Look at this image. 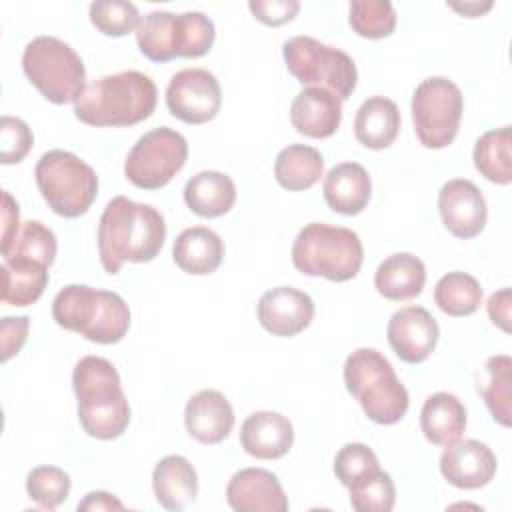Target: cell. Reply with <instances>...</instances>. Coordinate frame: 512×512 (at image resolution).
Instances as JSON below:
<instances>
[{
  "label": "cell",
  "instance_id": "cell-6",
  "mask_svg": "<svg viewBox=\"0 0 512 512\" xmlns=\"http://www.w3.org/2000/svg\"><path fill=\"white\" fill-rule=\"evenodd\" d=\"M362 260L360 236L344 226L310 222L298 232L292 246V264L298 272L330 282L352 280L360 272Z\"/></svg>",
  "mask_w": 512,
  "mask_h": 512
},
{
  "label": "cell",
  "instance_id": "cell-19",
  "mask_svg": "<svg viewBox=\"0 0 512 512\" xmlns=\"http://www.w3.org/2000/svg\"><path fill=\"white\" fill-rule=\"evenodd\" d=\"M342 120V100L326 88L308 86L296 94L290 106V122L308 138H330Z\"/></svg>",
  "mask_w": 512,
  "mask_h": 512
},
{
  "label": "cell",
  "instance_id": "cell-22",
  "mask_svg": "<svg viewBox=\"0 0 512 512\" xmlns=\"http://www.w3.org/2000/svg\"><path fill=\"white\" fill-rule=\"evenodd\" d=\"M372 182L366 168L358 162H342L328 170L322 194L326 204L344 216L360 214L370 200Z\"/></svg>",
  "mask_w": 512,
  "mask_h": 512
},
{
  "label": "cell",
  "instance_id": "cell-33",
  "mask_svg": "<svg viewBox=\"0 0 512 512\" xmlns=\"http://www.w3.org/2000/svg\"><path fill=\"white\" fill-rule=\"evenodd\" d=\"M434 302L448 316H470L482 304V286L466 272H448L434 286Z\"/></svg>",
  "mask_w": 512,
  "mask_h": 512
},
{
  "label": "cell",
  "instance_id": "cell-40",
  "mask_svg": "<svg viewBox=\"0 0 512 512\" xmlns=\"http://www.w3.org/2000/svg\"><path fill=\"white\" fill-rule=\"evenodd\" d=\"M34 144L28 124L14 116H2L0 120V162L16 164L26 158Z\"/></svg>",
  "mask_w": 512,
  "mask_h": 512
},
{
  "label": "cell",
  "instance_id": "cell-13",
  "mask_svg": "<svg viewBox=\"0 0 512 512\" xmlns=\"http://www.w3.org/2000/svg\"><path fill=\"white\" fill-rule=\"evenodd\" d=\"M166 106L174 118L186 124H204L220 112V84L204 68H184L168 82Z\"/></svg>",
  "mask_w": 512,
  "mask_h": 512
},
{
  "label": "cell",
  "instance_id": "cell-24",
  "mask_svg": "<svg viewBox=\"0 0 512 512\" xmlns=\"http://www.w3.org/2000/svg\"><path fill=\"white\" fill-rule=\"evenodd\" d=\"M152 488L160 506L166 510H182L198 496V474L184 456L170 454L156 464Z\"/></svg>",
  "mask_w": 512,
  "mask_h": 512
},
{
  "label": "cell",
  "instance_id": "cell-3",
  "mask_svg": "<svg viewBox=\"0 0 512 512\" xmlns=\"http://www.w3.org/2000/svg\"><path fill=\"white\" fill-rule=\"evenodd\" d=\"M82 430L98 440H114L130 422V406L114 364L102 356H84L72 372Z\"/></svg>",
  "mask_w": 512,
  "mask_h": 512
},
{
  "label": "cell",
  "instance_id": "cell-46",
  "mask_svg": "<svg viewBox=\"0 0 512 512\" xmlns=\"http://www.w3.org/2000/svg\"><path fill=\"white\" fill-rule=\"evenodd\" d=\"M448 6H450L452 10H456V12L464 14L466 18H476V16L484 14L486 10H490V8H492V2H484V4H480V2H464V4L450 2Z\"/></svg>",
  "mask_w": 512,
  "mask_h": 512
},
{
  "label": "cell",
  "instance_id": "cell-18",
  "mask_svg": "<svg viewBox=\"0 0 512 512\" xmlns=\"http://www.w3.org/2000/svg\"><path fill=\"white\" fill-rule=\"evenodd\" d=\"M228 506L236 512H286L288 498L276 474L264 468H244L226 486Z\"/></svg>",
  "mask_w": 512,
  "mask_h": 512
},
{
  "label": "cell",
  "instance_id": "cell-23",
  "mask_svg": "<svg viewBox=\"0 0 512 512\" xmlns=\"http://www.w3.org/2000/svg\"><path fill=\"white\" fill-rule=\"evenodd\" d=\"M172 258L186 274H212L222 264L224 242L214 230L206 226H192L182 230L174 240Z\"/></svg>",
  "mask_w": 512,
  "mask_h": 512
},
{
  "label": "cell",
  "instance_id": "cell-12",
  "mask_svg": "<svg viewBox=\"0 0 512 512\" xmlns=\"http://www.w3.org/2000/svg\"><path fill=\"white\" fill-rule=\"evenodd\" d=\"M186 158L188 142L180 132L168 126L152 128L128 152L124 174L136 188L158 190L184 168Z\"/></svg>",
  "mask_w": 512,
  "mask_h": 512
},
{
  "label": "cell",
  "instance_id": "cell-16",
  "mask_svg": "<svg viewBox=\"0 0 512 512\" xmlns=\"http://www.w3.org/2000/svg\"><path fill=\"white\" fill-rule=\"evenodd\" d=\"M258 322L274 336L290 338L300 334L314 318V300L292 286L266 290L256 306Z\"/></svg>",
  "mask_w": 512,
  "mask_h": 512
},
{
  "label": "cell",
  "instance_id": "cell-27",
  "mask_svg": "<svg viewBox=\"0 0 512 512\" xmlns=\"http://www.w3.org/2000/svg\"><path fill=\"white\" fill-rule=\"evenodd\" d=\"M420 428L428 442L448 446L462 438L466 430V408L458 396L436 392L426 398L420 412Z\"/></svg>",
  "mask_w": 512,
  "mask_h": 512
},
{
  "label": "cell",
  "instance_id": "cell-41",
  "mask_svg": "<svg viewBox=\"0 0 512 512\" xmlns=\"http://www.w3.org/2000/svg\"><path fill=\"white\" fill-rule=\"evenodd\" d=\"M248 8L262 24L282 26L298 14L300 2L298 0H250Z\"/></svg>",
  "mask_w": 512,
  "mask_h": 512
},
{
  "label": "cell",
  "instance_id": "cell-35",
  "mask_svg": "<svg viewBox=\"0 0 512 512\" xmlns=\"http://www.w3.org/2000/svg\"><path fill=\"white\" fill-rule=\"evenodd\" d=\"M348 22L358 36L378 40L394 32L396 12L388 0H354Z\"/></svg>",
  "mask_w": 512,
  "mask_h": 512
},
{
  "label": "cell",
  "instance_id": "cell-10",
  "mask_svg": "<svg viewBox=\"0 0 512 512\" xmlns=\"http://www.w3.org/2000/svg\"><path fill=\"white\" fill-rule=\"evenodd\" d=\"M282 56L288 72L302 84H318L340 100H346L356 90L358 70L344 50L310 36H294L284 42Z\"/></svg>",
  "mask_w": 512,
  "mask_h": 512
},
{
  "label": "cell",
  "instance_id": "cell-44",
  "mask_svg": "<svg viewBox=\"0 0 512 512\" xmlns=\"http://www.w3.org/2000/svg\"><path fill=\"white\" fill-rule=\"evenodd\" d=\"M4 206H2V252L10 248V244L14 242L16 234L20 232V214H18V204L14 202V198L4 192Z\"/></svg>",
  "mask_w": 512,
  "mask_h": 512
},
{
  "label": "cell",
  "instance_id": "cell-38",
  "mask_svg": "<svg viewBox=\"0 0 512 512\" xmlns=\"http://www.w3.org/2000/svg\"><path fill=\"white\" fill-rule=\"evenodd\" d=\"M90 22L106 36H126L140 24L138 8L122 0H98L90 4Z\"/></svg>",
  "mask_w": 512,
  "mask_h": 512
},
{
  "label": "cell",
  "instance_id": "cell-25",
  "mask_svg": "<svg viewBox=\"0 0 512 512\" xmlns=\"http://www.w3.org/2000/svg\"><path fill=\"white\" fill-rule=\"evenodd\" d=\"M424 284V262L410 252H398L384 258L374 274V286L378 294L394 302L416 298L422 292Z\"/></svg>",
  "mask_w": 512,
  "mask_h": 512
},
{
  "label": "cell",
  "instance_id": "cell-29",
  "mask_svg": "<svg viewBox=\"0 0 512 512\" xmlns=\"http://www.w3.org/2000/svg\"><path fill=\"white\" fill-rule=\"evenodd\" d=\"M2 302L10 306L34 304L48 286V266L26 258H4Z\"/></svg>",
  "mask_w": 512,
  "mask_h": 512
},
{
  "label": "cell",
  "instance_id": "cell-17",
  "mask_svg": "<svg viewBox=\"0 0 512 512\" xmlns=\"http://www.w3.org/2000/svg\"><path fill=\"white\" fill-rule=\"evenodd\" d=\"M496 456L480 440H456L440 456L442 476L456 488L478 490L496 474Z\"/></svg>",
  "mask_w": 512,
  "mask_h": 512
},
{
  "label": "cell",
  "instance_id": "cell-14",
  "mask_svg": "<svg viewBox=\"0 0 512 512\" xmlns=\"http://www.w3.org/2000/svg\"><path fill=\"white\" fill-rule=\"evenodd\" d=\"M438 210L442 224L456 238L468 240L484 230L488 210L480 188L466 180H448L438 192Z\"/></svg>",
  "mask_w": 512,
  "mask_h": 512
},
{
  "label": "cell",
  "instance_id": "cell-7",
  "mask_svg": "<svg viewBox=\"0 0 512 512\" xmlns=\"http://www.w3.org/2000/svg\"><path fill=\"white\" fill-rule=\"evenodd\" d=\"M214 38V22L202 12L152 10L140 18L136 28L138 48L152 62L200 58L210 52Z\"/></svg>",
  "mask_w": 512,
  "mask_h": 512
},
{
  "label": "cell",
  "instance_id": "cell-32",
  "mask_svg": "<svg viewBox=\"0 0 512 512\" xmlns=\"http://www.w3.org/2000/svg\"><path fill=\"white\" fill-rule=\"evenodd\" d=\"M478 392L482 394L492 418L508 428L512 392V358L508 354L490 356L486 360L478 382Z\"/></svg>",
  "mask_w": 512,
  "mask_h": 512
},
{
  "label": "cell",
  "instance_id": "cell-1",
  "mask_svg": "<svg viewBox=\"0 0 512 512\" xmlns=\"http://www.w3.org/2000/svg\"><path fill=\"white\" fill-rule=\"evenodd\" d=\"M166 240L164 216L150 204L114 196L98 222V256L108 274L120 272L124 262L154 260Z\"/></svg>",
  "mask_w": 512,
  "mask_h": 512
},
{
  "label": "cell",
  "instance_id": "cell-8",
  "mask_svg": "<svg viewBox=\"0 0 512 512\" xmlns=\"http://www.w3.org/2000/svg\"><path fill=\"white\" fill-rule=\"evenodd\" d=\"M34 178L48 208L62 218L86 214L98 194L94 168L66 150L44 152L34 168Z\"/></svg>",
  "mask_w": 512,
  "mask_h": 512
},
{
  "label": "cell",
  "instance_id": "cell-31",
  "mask_svg": "<svg viewBox=\"0 0 512 512\" xmlns=\"http://www.w3.org/2000/svg\"><path fill=\"white\" fill-rule=\"evenodd\" d=\"M474 166L476 170L494 184L512 182V130L502 126L484 132L474 144Z\"/></svg>",
  "mask_w": 512,
  "mask_h": 512
},
{
  "label": "cell",
  "instance_id": "cell-42",
  "mask_svg": "<svg viewBox=\"0 0 512 512\" xmlns=\"http://www.w3.org/2000/svg\"><path fill=\"white\" fill-rule=\"evenodd\" d=\"M28 328H30L28 316H16V318L6 316V318H2L0 346H2V360L4 362L20 352V348L26 342Z\"/></svg>",
  "mask_w": 512,
  "mask_h": 512
},
{
  "label": "cell",
  "instance_id": "cell-2",
  "mask_svg": "<svg viewBox=\"0 0 512 512\" xmlns=\"http://www.w3.org/2000/svg\"><path fill=\"white\" fill-rule=\"evenodd\" d=\"M156 100L158 90L150 76L124 70L88 84L74 102V116L96 128L134 126L152 116Z\"/></svg>",
  "mask_w": 512,
  "mask_h": 512
},
{
  "label": "cell",
  "instance_id": "cell-9",
  "mask_svg": "<svg viewBox=\"0 0 512 512\" xmlns=\"http://www.w3.org/2000/svg\"><path fill=\"white\" fill-rule=\"evenodd\" d=\"M22 68L52 104L76 102L86 88L82 58L56 36H38L28 42L22 54Z\"/></svg>",
  "mask_w": 512,
  "mask_h": 512
},
{
  "label": "cell",
  "instance_id": "cell-4",
  "mask_svg": "<svg viewBox=\"0 0 512 512\" xmlns=\"http://www.w3.org/2000/svg\"><path fill=\"white\" fill-rule=\"evenodd\" d=\"M52 316L60 328L96 344H116L130 328V310L122 296L84 284L64 286L52 302Z\"/></svg>",
  "mask_w": 512,
  "mask_h": 512
},
{
  "label": "cell",
  "instance_id": "cell-26",
  "mask_svg": "<svg viewBox=\"0 0 512 512\" xmlns=\"http://www.w3.org/2000/svg\"><path fill=\"white\" fill-rule=\"evenodd\" d=\"M400 132V110L386 96L364 100L354 118L356 140L370 150L388 148Z\"/></svg>",
  "mask_w": 512,
  "mask_h": 512
},
{
  "label": "cell",
  "instance_id": "cell-39",
  "mask_svg": "<svg viewBox=\"0 0 512 512\" xmlns=\"http://www.w3.org/2000/svg\"><path fill=\"white\" fill-rule=\"evenodd\" d=\"M350 490V504L358 512H388L396 502V488L392 476L384 470H378L364 482Z\"/></svg>",
  "mask_w": 512,
  "mask_h": 512
},
{
  "label": "cell",
  "instance_id": "cell-5",
  "mask_svg": "<svg viewBox=\"0 0 512 512\" xmlns=\"http://www.w3.org/2000/svg\"><path fill=\"white\" fill-rule=\"evenodd\" d=\"M346 390L376 424H396L404 418L410 396L392 364L374 348H358L344 362Z\"/></svg>",
  "mask_w": 512,
  "mask_h": 512
},
{
  "label": "cell",
  "instance_id": "cell-28",
  "mask_svg": "<svg viewBox=\"0 0 512 512\" xmlns=\"http://www.w3.org/2000/svg\"><path fill=\"white\" fill-rule=\"evenodd\" d=\"M184 202L202 218H218L232 210L236 202V186L224 172L204 170L186 182Z\"/></svg>",
  "mask_w": 512,
  "mask_h": 512
},
{
  "label": "cell",
  "instance_id": "cell-21",
  "mask_svg": "<svg viewBox=\"0 0 512 512\" xmlns=\"http://www.w3.org/2000/svg\"><path fill=\"white\" fill-rule=\"evenodd\" d=\"M240 444L244 452L254 458L276 460L292 448L294 428L286 416L272 410H260L242 422Z\"/></svg>",
  "mask_w": 512,
  "mask_h": 512
},
{
  "label": "cell",
  "instance_id": "cell-36",
  "mask_svg": "<svg viewBox=\"0 0 512 512\" xmlns=\"http://www.w3.org/2000/svg\"><path fill=\"white\" fill-rule=\"evenodd\" d=\"M70 476L58 466H36L26 476L28 496L46 510L58 508L70 494Z\"/></svg>",
  "mask_w": 512,
  "mask_h": 512
},
{
  "label": "cell",
  "instance_id": "cell-15",
  "mask_svg": "<svg viewBox=\"0 0 512 512\" xmlns=\"http://www.w3.org/2000/svg\"><path fill=\"white\" fill-rule=\"evenodd\" d=\"M438 322L422 306H404L388 322L386 336L390 348L406 364L424 362L436 348Z\"/></svg>",
  "mask_w": 512,
  "mask_h": 512
},
{
  "label": "cell",
  "instance_id": "cell-30",
  "mask_svg": "<svg viewBox=\"0 0 512 512\" xmlns=\"http://www.w3.org/2000/svg\"><path fill=\"white\" fill-rule=\"evenodd\" d=\"M324 172L322 154L306 144H290L282 148L274 160V176L286 190L298 192L312 188Z\"/></svg>",
  "mask_w": 512,
  "mask_h": 512
},
{
  "label": "cell",
  "instance_id": "cell-45",
  "mask_svg": "<svg viewBox=\"0 0 512 512\" xmlns=\"http://www.w3.org/2000/svg\"><path fill=\"white\" fill-rule=\"evenodd\" d=\"M124 504L108 492L96 490L84 496L82 502H78V510H122Z\"/></svg>",
  "mask_w": 512,
  "mask_h": 512
},
{
  "label": "cell",
  "instance_id": "cell-20",
  "mask_svg": "<svg viewBox=\"0 0 512 512\" xmlns=\"http://www.w3.org/2000/svg\"><path fill=\"white\" fill-rule=\"evenodd\" d=\"M186 432L200 444H218L234 428V410L228 398L218 390H200L184 408Z\"/></svg>",
  "mask_w": 512,
  "mask_h": 512
},
{
  "label": "cell",
  "instance_id": "cell-34",
  "mask_svg": "<svg viewBox=\"0 0 512 512\" xmlns=\"http://www.w3.org/2000/svg\"><path fill=\"white\" fill-rule=\"evenodd\" d=\"M58 242L54 232L44 226L38 220L24 222L20 232L16 234L14 242L10 244L8 250L2 252L4 258H26V260H36L44 266L50 268V264L56 258Z\"/></svg>",
  "mask_w": 512,
  "mask_h": 512
},
{
  "label": "cell",
  "instance_id": "cell-11",
  "mask_svg": "<svg viewBox=\"0 0 512 512\" xmlns=\"http://www.w3.org/2000/svg\"><path fill=\"white\" fill-rule=\"evenodd\" d=\"M410 108L414 130L422 146L440 150L452 144L464 110V96L452 80L444 76L422 80L412 94Z\"/></svg>",
  "mask_w": 512,
  "mask_h": 512
},
{
  "label": "cell",
  "instance_id": "cell-37",
  "mask_svg": "<svg viewBox=\"0 0 512 512\" xmlns=\"http://www.w3.org/2000/svg\"><path fill=\"white\" fill-rule=\"evenodd\" d=\"M380 470L374 450L362 442L344 444L334 458V474L342 486L354 488Z\"/></svg>",
  "mask_w": 512,
  "mask_h": 512
},
{
  "label": "cell",
  "instance_id": "cell-43",
  "mask_svg": "<svg viewBox=\"0 0 512 512\" xmlns=\"http://www.w3.org/2000/svg\"><path fill=\"white\" fill-rule=\"evenodd\" d=\"M510 306H512L510 288H502V290L494 292L486 304L490 320L504 332H510Z\"/></svg>",
  "mask_w": 512,
  "mask_h": 512
}]
</instances>
